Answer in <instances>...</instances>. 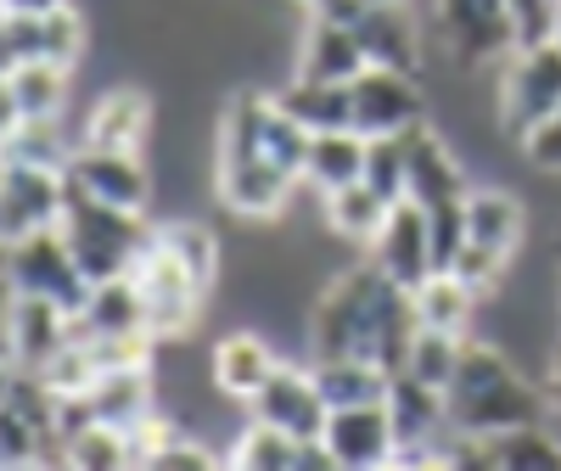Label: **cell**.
I'll list each match as a JSON object with an SVG mask.
<instances>
[{
    "label": "cell",
    "instance_id": "obj_1",
    "mask_svg": "<svg viewBox=\"0 0 561 471\" xmlns=\"http://www.w3.org/2000/svg\"><path fill=\"white\" fill-rule=\"evenodd\" d=\"M304 325H309V359L359 354V359H377L382 370H399L415 337V303L410 287H399L393 275H382L365 259L325 275Z\"/></svg>",
    "mask_w": 561,
    "mask_h": 471
},
{
    "label": "cell",
    "instance_id": "obj_2",
    "mask_svg": "<svg viewBox=\"0 0 561 471\" xmlns=\"http://www.w3.org/2000/svg\"><path fill=\"white\" fill-rule=\"evenodd\" d=\"M444 399H449V427L460 438H489L505 427H523V421H556L545 382L528 376L511 348L489 337H466Z\"/></svg>",
    "mask_w": 561,
    "mask_h": 471
},
{
    "label": "cell",
    "instance_id": "obj_3",
    "mask_svg": "<svg viewBox=\"0 0 561 471\" xmlns=\"http://www.w3.org/2000/svg\"><path fill=\"white\" fill-rule=\"evenodd\" d=\"M293 192H298V180L259 158L253 129H248V102L237 90L219 113V129H214V197L237 219L264 225V219H280L293 208Z\"/></svg>",
    "mask_w": 561,
    "mask_h": 471
},
{
    "label": "cell",
    "instance_id": "obj_4",
    "mask_svg": "<svg viewBox=\"0 0 561 471\" xmlns=\"http://www.w3.org/2000/svg\"><path fill=\"white\" fill-rule=\"evenodd\" d=\"M57 230L68 236V248H73V259L84 264L90 280L129 275V269L140 264V253L152 248V236H158V225H147V214L96 203V197H84L79 185H68V203H62Z\"/></svg>",
    "mask_w": 561,
    "mask_h": 471
},
{
    "label": "cell",
    "instance_id": "obj_5",
    "mask_svg": "<svg viewBox=\"0 0 561 471\" xmlns=\"http://www.w3.org/2000/svg\"><path fill=\"white\" fill-rule=\"evenodd\" d=\"M561 107V39L545 45H517L500 62V84H494V129L517 147V140L545 124Z\"/></svg>",
    "mask_w": 561,
    "mask_h": 471
},
{
    "label": "cell",
    "instance_id": "obj_6",
    "mask_svg": "<svg viewBox=\"0 0 561 471\" xmlns=\"http://www.w3.org/2000/svg\"><path fill=\"white\" fill-rule=\"evenodd\" d=\"M433 28L444 39V57L455 73L494 68L517 51L505 0H433Z\"/></svg>",
    "mask_w": 561,
    "mask_h": 471
},
{
    "label": "cell",
    "instance_id": "obj_7",
    "mask_svg": "<svg viewBox=\"0 0 561 471\" xmlns=\"http://www.w3.org/2000/svg\"><path fill=\"white\" fill-rule=\"evenodd\" d=\"M7 275H12L18 292L45 298V303H57V309H68V314H79L84 298H90V287H96V280L84 275V264L73 259L68 236H62L57 225L23 236V242H12V248H7Z\"/></svg>",
    "mask_w": 561,
    "mask_h": 471
},
{
    "label": "cell",
    "instance_id": "obj_8",
    "mask_svg": "<svg viewBox=\"0 0 561 471\" xmlns=\"http://www.w3.org/2000/svg\"><path fill=\"white\" fill-rule=\"evenodd\" d=\"M129 275H135V287H140V309H147V332H152V337L174 343V337H185V332L203 320L208 287H203V280L185 269V264H174V259L158 248V236H152V248L140 253V264H135Z\"/></svg>",
    "mask_w": 561,
    "mask_h": 471
},
{
    "label": "cell",
    "instance_id": "obj_9",
    "mask_svg": "<svg viewBox=\"0 0 561 471\" xmlns=\"http://www.w3.org/2000/svg\"><path fill=\"white\" fill-rule=\"evenodd\" d=\"M348 107H354V129L370 135H404L415 124H427V79L410 73V68H382L370 62L354 84H348Z\"/></svg>",
    "mask_w": 561,
    "mask_h": 471
},
{
    "label": "cell",
    "instance_id": "obj_10",
    "mask_svg": "<svg viewBox=\"0 0 561 471\" xmlns=\"http://www.w3.org/2000/svg\"><path fill=\"white\" fill-rule=\"evenodd\" d=\"M68 203V169L7 163L0 169V248L23 242L34 230H51Z\"/></svg>",
    "mask_w": 561,
    "mask_h": 471
},
{
    "label": "cell",
    "instance_id": "obj_11",
    "mask_svg": "<svg viewBox=\"0 0 561 471\" xmlns=\"http://www.w3.org/2000/svg\"><path fill=\"white\" fill-rule=\"evenodd\" d=\"M404 197L421 208H444V203L472 197V169L460 163L449 135L433 129V118L404 129Z\"/></svg>",
    "mask_w": 561,
    "mask_h": 471
},
{
    "label": "cell",
    "instance_id": "obj_12",
    "mask_svg": "<svg viewBox=\"0 0 561 471\" xmlns=\"http://www.w3.org/2000/svg\"><path fill=\"white\" fill-rule=\"evenodd\" d=\"M158 415V382H152V365H124V370H107L90 393L79 399H62V415L57 427H79V421H107V427H147Z\"/></svg>",
    "mask_w": 561,
    "mask_h": 471
},
{
    "label": "cell",
    "instance_id": "obj_13",
    "mask_svg": "<svg viewBox=\"0 0 561 471\" xmlns=\"http://www.w3.org/2000/svg\"><path fill=\"white\" fill-rule=\"evenodd\" d=\"M248 404H253V421H270V427L293 433L298 444L325 438V415H332V404L320 399L314 370H309V365H293V359H280L275 376H270V382H264Z\"/></svg>",
    "mask_w": 561,
    "mask_h": 471
},
{
    "label": "cell",
    "instance_id": "obj_14",
    "mask_svg": "<svg viewBox=\"0 0 561 471\" xmlns=\"http://www.w3.org/2000/svg\"><path fill=\"white\" fill-rule=\"evenodd\" d=\"M325 449H332L337 471H382L399 460V433L388 399L382 404H343L325 415Z\"/></svg>",
    "mask_w": 561,
    "mask_h": 471
},
{
    "label": "cell",
    "instance_id": "obj_15",
    "mask_svg": "<svg viewBox=\"0 0 561 471\" xmlns=\"http://www.w3.org/2000/svg\"><path fill=\"white\" fill-rule=\"evenodd\" d=\"M68 185H79L84 197L147 214L152 208V169L135 152H107V147H73L68 158Z\"/></svg>",
    "mask_w": 561,
    "mask_h": 471
},
{
    "label": "cell",
    "instance_id": "obj_16",
    "mask_svg": "<svg viewBox=\"0 0 561 471\" xmlns=\"http://www.w3.org/2000/svg\"><path fill=\"white\" fill-rule=\"evenodd\" d=\"M370 264H377L382 275H393L399 287H421L438 264H433V230H427V208L399 197L388 208V225L377 230V242L365 248Z\"/></svg>",
    "mask_w": 561,
    "mask_h": 471
},
{
    "label": "cell",
    "instance_id": "obj_17",
    "mask_svg": "<svg viewBox=\"0 0 561 471\" xmlns=\"http://www.w3.org/2000/svg\"><path fill=\"white\" fill-rule=\"evenodd\" d=\"M528 242V208L511 185H472L466 197V248H478L500 264H517Z\"/></svg>",
    "mask_w": 561,
    "mask_h": 471
},
{
    "label": "cell",
    "instance_id": "obj_18",
    "mask_svg": "<svg viewBox=\"0 0 561 471\" xmlns=\"http://www.w3.org/2000/svg\"><path fill=\"white\" fill-rule=\"evenodd\" d=\"M152 135V96L140 84H113L84 107L79 147H107V152H140Z\"/></svg>",
    "mask_w": 561,
    "mask_h": 471
},
{
    "label": "cell",
    "instance_id": "obj_19",
    "mask_svg": "<svg viewBox=\"0 0 561 471\" xmlns=\"http://www.w3.org/2000/svg\"><path fill=\"white\" fill-rule=\"evenodd\" d=\"M365 68H370V57H365L354 23H343V18H309V23H304L293 73L325 79V84H354Z\"/></svg>",
    "mask_w": 561,
    "mask_h": 471
},
{
    "label": "cell",
    "instance_id": "obj_20",
    "mask_svg": "<svg viewBox=\"0 0 561 471\" xmlns=\"http://www.w3.org/2000/svg\"><path fill=\"white\" fill-rule=\"evenodd\" d=\"M68 343H73V314L68 309L45 303V298H28V292L12 298V314H7V354H12V365L45 370Z\"/></svg>",
    "mask_w": 561,
    "mask_h": 471
},
{
    "label": "cell",
    "instance_id": "obj_21",
    "mask_svg": "<svg viewBox=\"0 0 561 471\" xmlns=\"http://www.w3.org/2000/svg\"><path fill=\"white\" fill-rule=\"evenodd\" d=\"M275 365H280V354H275V343L270 337H259V332H225L219 343H214V359H208V376H214V388L225 393V399H253L270 376H275Z\"/></svg>",
    "mask_w": 561,
    "mask_h": 471
},
{
    "label": "cell",
    "instance_id": "obj_22",
    "mask_svg": "<svg viewBox=\"0 0 561 471\" xmlns=\"http://www.w3.org/2000/svg\"><path fill=\"white\" fill-rule=\"evenodd\" d=\"M73 332L79 337H135L147 332V309H140V287L135 275H107L90 287L84 309L73 314ZM152 337V332H147Z\"/></svg>",
    "mask_w": 561,
    "mask_h": 471
},
{
    "label": "cell",
    "instance_id": "obj_23",
    "mask_svg": "<svg viewBox=\"0 0 561 471\" xmlns=\"http://www.w3.org/2000/svg\"><path fill=\"white\" fill-rule=\"evenodd\" d=\"M415 303V325H433V332H455V337H472L478 309L489 303L478 287H466L455 269H433L421 287H410Z\"/></svg>",
    "mask_w": 561,
    "mask_h": 471
},
{
    "label": "cell",
    "instance_id": "obj_24",
    "mask_svg": "<svg viewBox=\"0 0 561 471\" xmlns=\"http://www.w3.org/2000/svg\"><path fill=\"white\" fill-rule=\"evenodd\" d=\"M348 23H354V34H359V45H365L370 62L421 73V28L410 23L404 0H393V7H359Z\"/></svg>",
    "mask_w": 561,
    "mask_h": 471
},
{
    "label": "cell",
    "instance_id": "obj_25",
    "mask_svg": "<svg viewBox=\"0 0 561 471\" xmlns=\"http://www.w3.org/2000/svg\"><path fill=\"white\" fill-rule=\"evenodd\" d=\"M478 466L494 471H561V427L550 421H523V427H505L478 438Z\"/></svg>",
    "mask_w": 561,
    "mask_h": 471
},
{
    "label": "cell",
    "instance_id": "obj_26",
    "mask_svg": "<svg viewBox=\"0 0 561 471\" xmlns=\"http://www.w3.org/2000/svg\"><path fill=\"white\" fill-rule=\"evenodd\" d=\"M388 197L382 192H370L365 180H354V185H337V192H325L320 197V225H325V236L332 242H348V248H370L377 242V230L388 225Z\"/></svg>",
    "mask_w": 561,
    "mask_h": 471
},
{
    "label": "cell",
    "instance_id": "obj_27",
    "mask_svg": "<svg viewBox=\"0 0 561 471\" xmlns=\"http://www.w3.org/2000/svg\"><path fill=\"white\" fill-rule=\"evenodd\" d=\"M365 147L370 140L348 124V129H320L309 135V158H304V185L314 197L337 192V185H354L365 180Z\"/></svg>",
    "mask_w": 561,
    "mask_h": 471
},
{
    "label": "cell",
    "instance_id": "obj_28",
    "mask_svg": "<svg viewBox=\"0 0 561 471\" xmlns=\"http://www.w3.org/2000/svg\"><path fill=\"white\" fill-rule=\"evenodd\" d=\"M270 96H275L280 113L298 118L309 135H320V129H348V124H354L348 84H325V79H304V73H293L287 84H275Z\"/></svg>",
    "mask_w": 561,
    "mask_h": 471
},
{
    "label": "cell",
    "instance_id": "obj_29",
    "mask_svg": "<svg viewBox=\"0 0 561 471\" xmlns=\"http://www.w3.org/2000/svg\"><path fill=\"white\" fill-rule=\"evenodd\" d=\"M314 382H320V399L343 410V404H382L388 399V382L393 370H382L377 359H359V354H332V359H309Z\"/></svg>",
    "mask_w": 561,
    "mask_h": 471
},
{
    "label": "cell",
    "instance_id": "obj_30",
    "mask_svg": "<svg viewBox=\"0 0 561 471\" xmlns=\"http://www.w3.org/2000/svg\"><path fill=\"white\" fill-rule=\"evenodd\" d=\"M62 466H73V471H124V466H135V444H129L124 427L79 421V427L62 433Z\"/></svg>",
    "mask_w": 561,
    "mask_h": 471
},
{
    "label": "cell",
    "instance_id": "obj_31",
    "mask_svg": "<svg viewBox=\"0 0 561 471\" xmlns=\"http://www.w3.org/2000/svg\"><path fill=\"white\" fill-rule=\"evenodd\" d=\"M158 248L174 259V264H185L203 287L214 292V280H219V236H214V225H203V219H192V214H180V219H163L158 225Z\"/></svg>",
    "mask_w": 561,
    "mask_h": 471
},
{
    "label": "cell",
    "instance_id": "obj_32",
    "mask_svg": "<svg viewBox=\"0 0 561 471\" xmlns=\"http://www.w3.org/2000/svg\"><path fill=\"white\" fill-rule=\"evenodd\" d=\"M12 90H18L23 118H62L68 113V96H73V68L34 57V62L12 68Z\"/></svg>",
    "mask_w": 561,
    "mask_h": 471
},
{
    "label": "cell",
    "instance_id": "obj_33",
    "mask_svg": "<svg viewBox=\"0 0 561 471\" xmlns=\"http://www.w3.org/2000/svg\"><path fill=\"white\" fill-rule=\"evenodd\" d=\"M298 438L270 427V421H248L242 438L225 449V466H242V471H298Z\"/></svg>",
    "mask_w": 561,
    "mask_h": 471
},
{
    "label": "cell",
    "instance_id": "obj_34",
    "mask_svg": "<svg viewBox=\"0 0 561 471\" xmlns=\"http://www.w3.org/2000/svg\"><path fill=\"white\" fill-rule=\"evenodd\" d=\"M460 348L466 337L455 332H433V325H415V337H410V354H404V376H415V382H427V388H449V376L460 365Z\"/></svg>",
    "mask_w": 561,
    "mask_h": 471
},
{
    "label": "cell",
    "instance_id": "obj_35",
    "mask_svg": "<svg viewBox=\"0 0 561 471\" xmlns=\"http://www.w3.org/2000/svg\"><path fill=\"white\" fill-rule=\"evenodd\" d=\"M39 460H62L57 438L34 427L18 404H0V466H39Z\"/></svg>",
    "mask_w": 561,
    "mask_h": 471
},
{
    "label": "cell",
    "instance_id": "obj_36",
    "mask_svg": "<svg viewBox=\"0 0 561 471\" xmlns=\"http://www.w3.org/2000/svg\"><path fill=\"white\" fill-rule=\"evenodd\" d=\"M84 45H90V28H84L73 0H68V7H57V12H39V57L45 62L79 68L84 62Z\"/></svg>",
    "mask_w": 561,
    "mask_h": 471
},
{
    "label": "cell",
    "instance_id": "obj_37",
    "mask_svg": "<svg viewBox=\"0 0 561 471\" xmlns=\"http://www.w3.org/2000/svg\"><path fill=\"white\" fill-rule=\"evenodd\" d=\"M365 185L382 192L388 203L404 197V135H370L365 147Z\"/></svg>",
    "mask_w": 561,
    "mask_h": 471
},
{
    "label": "cell",
    "instance_id": "obj_38",
    "mask_svg": "<svg viewBox=\"0 0 561 471\" xmlns=\"http://www.w3.org/2000/svg\"><path fill=\"white\" fill-rule=\"evenodd\" d=\"M511 7V34L517 45H545L561 28V0H505Z\"/></svg>",
    "mask_w": 561,
    "mask_h": 471
},
{
    "label": "cell",
    "instance_id": "obj_39",
    "mask_svg": "<svg viewBox=\"0 0 561 471\" xmlns=\"http://www.w3.org/2000/svg\"><path fill=\"white\" fill-rule=\"evenodd\" d=\"M517 152H523L528 169H539V174H561V107L517 140Z\"/></svg>",
    "mask_w": 561,
    "mask_h": 471
},
{
    "label": "cell",
    "instance_id": "obj_40",
    "mask_svg": "<svg viewBox=\"0 0 561 471\" xmlns=\"http://www.w3.org/2000/svg\"><path fill=\"white\" fill-rule=\"evenodd\" d=\"M23 129V107H18V90H12V73H0V147Z\"/></svg>",
    "mask_w": 561,
    "mask_h": 471
},
{
    "label": "cell",
    "instance_id": "obj_41",
    "mask_svg": "<svg viewBox=\"0 0 561 471\" xmlns=\"http://www.w3.org/2000/svg\"><path fill=\"white\" fill-rule=\"evenodd\" d=\"M293 7H304V18H343L348 23L365 0H293Z\"/></svg>",
    "mask_w": 561,
    "mask_h": 471
},
{
    "label": "cell",
    "instance_id": "obj_42",
    "mask_svg": "<svg viewBox=\"0 0 561 471\" xmlns=\"http://www.w3.org/2000/svg\"><path fill=\"white\" fill-rule=\"evenodd\" d=\"M539 382H545L550 410H556V421H561V343H556V348H550V359L539 365Z\"/></svg>",
    "mask_w": 561,
    "mask_h": 471
},
{
    "label": "cell",
    "instance_id": "obj_43",
    "mask_svg": "<svg viewBox=\"0 0 561 471\" xmlns=\"http://www.w3.org/2000/svg\"><path fill=\"white\" fill-rule=\"evenodd\" d=\"M57 7H68V0H0V12H28V18L57 12Z\"/></svg>",
    "mask_w": 561,
    "mask_h": 471
},
{
    "label": "cell",
    "instance_id": "obj_44",
    "mask_svg": "<svg viewBox=\"0 0 561 471\" xmlns=\"http://www.w3.org/2000/svg\"><path fill=\"white\" fill-rule=\"evenodd\" d=\"M550 264H556V303H561V230H556V248H550Z\"/></svg>",
    "mask_w": 561,
    "mask_h": 471
},
{
    "label": "cell",
    "instance_id": "obj_45",
    "mask_svg": "<svg viewBox=\"0 0 561 471\" xmlns=\"http://www.w3.org/2000/svg\"><path fill=\"white\" fill-rule=\"evenodd\" d=\"M0 359H12V354H7V332H0Z\"/></svg>",
    "mask_w": 561,
    "mask_h": 471
},
{
    "label": "cell",
    "instance_id": "obj_46",
    "mask_svg": "<svg viewBox=\"0 0 561 471\" xmlns=\"http://www.w3.org/2000/svg\"><path fill=\"white\" fill-rule=\"evenodd\" d=\"M365 7H393V0H365Z\"/></svg>",
    "mask_w": 561,
    "mask_h": 471
},
{
    "label": "cell",
    "instance_id": "obj_47",
    "mask_svg": "<svg viewBox=\"0 0 561 471\" xmlns=\"http://www.w3.org/2000/svg\"><path fill=\"white\" fill-rule=\"evenodd\" d=\"M0 169H7V158H0Z\"/></svg>",
    "mask_w": 561,
    "mask_h": 471
},
{
    "label": "cell",
    "instance_id": "obj_48",
    "mask_svg": "<svg viewBox=\"0 0 561 471\" xmlns=\"http://www.w3.org/2000/svg\"><path fill=\"white\" fill-rule=\"evenodd\" d=\"M556 39H561V28H556Z\"/></svg>",
    "mask_w": 561,
    "mask_h": 471
}]
</instances>
